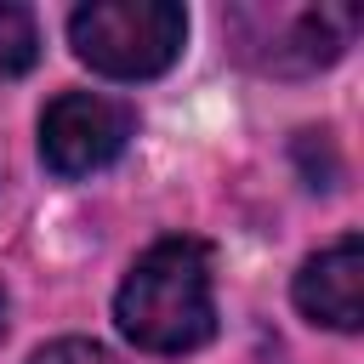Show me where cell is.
Masks as SVG:
<instances>
[{"label":"cell","instance_id":"cell-7","mask_svg":"<svg viewBox=\"0 0 364 364\" xmlns=\"http://www.w3.org/2000/svg\"><path fill=\"white\" fill-rule=\"evenodd\" d=\"M0 336H6V290H0Z\"/></svg>","mask_w":364,"mask_h":364},{"label":"cell","instance_id":"cell-6","mask_svg":"<svg viewBox=\"0 0 364 364\" xmlns=\"http://www.w3.org/2000/svg\"><path fill=\"white\" fill-rule=\"evenodd\" d=\"M28 364H119L108 347H97V341H85V336H63V341H51V347H40Z\"/></svg>","mask_w":364,"mask_h":364},{"label":"cell","instance_id":"cell-2","mask_svg":"<svg viewBox=\"0 0 364 364\" xmlns=\"http://www.w3.org/2000/svg\"><path fill=\"white\" fill-rule=\"evenodd\" d=\"M188 11L176 0H85L68 17V46L108 80H154L182 57Z\"/></svg>","mask_w":364,"mask_h":364},{"label":"cell","instance_id":"cell-4","mask_svg":"<svg viewBox=\"0 0 364 364\" xmlns=\"http://www.w3.org/2000/svg\"><path fill=\"white\" fill-rule=\"evenodd\" d=\"M296 307L313 324L341 330V336H353L364 324V239L358 233H341L336 245H324L318 256L301 262V273H296Z\"/></svg>","mask_w":364,"mask_h":364},{"label":"cell","instance_id":"cell-5","mask_svg":"<svg viewBox=\"0 0 364 364\" xmlns=\"http://www.w3.org/2000/svg\"><path fill=\"white\" fill-rule=\"evenodd\" d=\"M40 57V28L28 6L0 0V74H28Z\"/></svg>","mask_w":364,"mask_h":364},{"label":"cell","instance_id":"cell-1","mask_svg":"<svg viewBox=\"0 0 364 364\" xmlns=\"http://www.w3.org/2000/svg\"><path fill=\"white\" fill-rule=\"evenodd\" d=\"M114 324L142 353H193L216 336V267L188 233L148 245L114 296Z\"/></svg>","mask_w":364,"mask_h":364},{"label":"cell","instance_id":"cell-3","mask_svg":"<svg viewBox=\"0 0 364 364\" xmlns=\"http://www.w3.org/2000/svg\"><path fill=\"white\" fill-rule=\"evenodd\" d=\"M131 136H136L131 102L102 97V91H63L40 114V159L63 182L91 176V171H108L125 154Z\"/></svg>","mask_w":364,"mask_h":364}]
</instances>
